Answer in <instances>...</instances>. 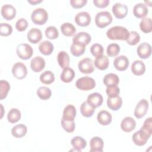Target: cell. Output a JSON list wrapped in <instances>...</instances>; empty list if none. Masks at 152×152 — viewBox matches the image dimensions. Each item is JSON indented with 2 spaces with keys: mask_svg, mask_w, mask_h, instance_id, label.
Segmentation results:
<instances>
[{
  "mask_svg": "<svg viewBox=\"0 0 152 152\" xmlns=\"http://www.w3.org/2000/svg\"><path fill=\"white\" fill-rule=\"evenodd\" d=\"M128 33L129 31L125 27L121 26H116L107 30L106 36L110 40H126Z\"/></svg>",
  "mask_w": 152,
  "mask_h": 152,
  "instance_id": "1",
  "label": "cell"
},
{
  "mask_svg": "<svg viewBox=\"0 0 152 152\" xmlns=\"http://www.w3.org/2000/svg\"><path fill=\"white\" fill-rule=\"evenodd\" d=\"M31 18L34 24L43 25L46 23L48 19V14L44 8H38L32 12Z\"/></svg>",
  "mask_w": 152,
  "mask_h": 152,
  "instance_id": "2",
  "label": "cell"
},
{
  "mask_svg": "<svg viewBox=\"0 0 152 152\" xmlns=\"http://www.w3.org/2000/svg\"><path fill=\"white\" fill-rule=\"evenodd\" d=\"M112 17L108 11H100L97 13L95 17V23L99 28H104L112 21Z\"/></svg>",
  "mask_w": 152,
  "mask_h": 152,
  "instance_id": "3",
  "label": "cell"
},
{
  "mask_svg": "<svg viewBox=\"0 0 152 152\" xmlns=\"http://www.w3.org/2000/svg\"><path fill=\"white\" fill-rule=\"evenodd\" d=\"M75 86L79 90L88 91L95 87L96 82L91 77H83L78 78L76 81Z\"/></svg>",
  "mask_w": 152,
  "mask_h": 152,
  "instance_id": "4",
  "label": "cell"
},
{
  "mask_svg": "<svg viewBox=\"0 0 152 152\" xmlns=\"http://www.w3.org/2000/svg\"><path fill=\"white\" fill-rule=\"evenodd\" d=\"M16 52L20 58L27 60L31 57L33 50L30 45L27 43H21L17 46Z\"/></svg>",
  "mask_w": 152,
  "mask_h": 152,
  "instance_id": "5",
  "label": "cell"
},
{
  "mask_svg": "<svg viewBox=\"0 0 152 152\" xmlns=\"http://www.w3.org/2000/svg\"><path fill=\"white\" fill-rule=\"evenodd\" d=\"M151 135L148 134L142 129H140L139 131L135 132L132 137V140L135 144L138 146L144 145L147 140L149 139Z\"/></svg>",
  "mask_w": 152,
  "mask_h": 152,
  "instance_id": "6",
  "label": "cell"
},
{
  "mask_svg": "<svg viewBox=\"0 0 152 152\" xmlns=\"http://www.w3.org/2000/svg\"><path fill=\"white\" fill-rule=\"evenodd\" d=\"M78 66L80 71L84 74H90L94 69L93 61L89 58H86L80 61Z\"/></svg>",
  "mask_w": 152,
  "mask_h": 152,
  "instance_id": "7",
  "label": "cell"
},
{
  "mask_svg": "<svg viewBox=\"0 0 152 152\" xmlns=\"http://www.w3.org/2000/svg\"><path fill=\"white\" fill-rule=\"evenodd\" d=\"M12 73L13 76L17 79H23L27 74V67L23 63L17 62L12 66Z\"/></svg>",
  "mask_w": 152,
  "mask_h": 152,
  "instance_id": "8",
  "label": "cell"
},
{
  "mask_svg": "<svg viewBox=\"0 0 152 152\" xmlns=\"http://www.w3.org/2000/svg\"><path fill=\"white\" fill-rule=\"evenodd\" d=\"M148 109V102L145 99H141L136 105L134 110V115L137 119L144 117Z\"/></svg>",
  "mask_w": 152,
  "mask_h": 152,
  "instance_id": "9",
  "label": "cell"
},
{
  "mask_svg": "<svg viewBox=\"0 0 152 152\" xmlns=\"http://www.w3.org/2000/svg\"><path fill=\"white\" fill-rule=\"evenodd\" d=\"M75 21L79 26L86 27L90 24V15L86 11L80 12L75 16Z\"/></svg>",
  "mask_w": 152,
  "mask_h": 152,
  "instance_id": "10",
  "label": "cell"
},
{
  "mask_svg": "<svg viewBox=\"0 0 152 152\" xmlns=\"http://www.w3.org/2000/svg\"><path fill=\"white\" fill-rule=\"evenodd\" d=\"M112 12L114 15L119 19L126 17L128 13V7L126 5L121 3H115L112 7Z\"/></svg>",
  "mask_w": 152,
  "mask_h": 152,
  "instance_id": "11",
  "label": "cell"
},
{
  "mask_svg": "<svg viewBox=\"0 0 152 152\" xmlns=\"http://www.w3.org/2000/svg\"><path fill=\"white\" fill-rule=\"evenodd\" d=\"M138 56L142 59H147L149 58L151 53V46L147 43L143 42L138 45L137 49Z\"/></svg>",
  "mask_w": 152,
  "mask_h": 152,
  "instance_id": "12",
  "label": "cell"
},
{
  "mask_svg": "<svg viewBox=\"0 0 152 152\" xmlns=\"http://www.w3.org/2000/svg\"><path fill=\"white\" fill-rule=\"evenodd\" d=\"M129 60L126 56L119 55L115 59L113 65L115 68L120 71L126 70L129 66Z\"/></svg>",
  "mask_w": 152,
  "mask_h": 152,
  "instance_id": "13",
  "label": "cell"
},
{
  "mask_svg": "<svg viewBox=\"0 0 152 152\" xmlns=\"http://www.w3.org/2000/svg\"><path fill=\"white\" fill-rule=\"evenodd\" d=\"M1 12L5 20H11L15 17L16 10L12 5L5 4L1 7Z\"/></svg>",
  "mask_w": 152,
  "mask_h": 152,
  "instance_id": "14",
  "label": "cell"
},
{
  "mask_svg": "<svg viewBox=\"0 0 152 152\" xmlns=\"http://www.w3.org/2000/svg\"><path fill=\"white\" fill-rule=\"evenodd\" d=\"M91 36L88 33L81 31L78 33L74 36L72 39V42L73 43L86 46L89 44V43L91 42Z\"/></svg>",
  "mask_w": 152,
  "mask_h": 152,
  "instance_id": "15",
  "label": "cell"
},
{
  "mask_svg": "<svg viewBox=\"0 0 152 152\" xmlns=\"http://www.w3.org/2000/svg\"><path fill=\"white\" fill-rule=\"evenodd\" d=\"M136 126L135 121L130 116L125 117L121 121V128L125 132H129L133 131Z\"/></svg>",
  "mask_w": 152,
  "mask_h": 152,
  "instance_id": "16",
  "label": "cell"
},
{
  "mask_svg": "<svg viewBox=\"0 0 152 152\" xmlns=\"http://www.w3.org/2000/svg\"><path fill=\"white\" fill-rule=\"evenodd\" d=\"M45 66V61L42 57L40 56H35L31 59L30 62V67L31 69L35 72L41 71L44 69Z\"/></svg>",
  "mask_w": 152,
  "mask_h": 152,
  "instance_id": "17",
  "label": "cell"
},
{
  "mask_svg": "<svg viewBox=\"0 0 152 152\" xmlns=\"http://www.w3.org/2000/svg\"><path fill=\"white\" fill-rule=\"evenodd\" d=\"M27 39L32 43L36 44L39 42L42 38V33L37 28H32L27 33Z\"/></svg>",
  "mask_w": 152,
  "mask_h": 152,
  "instance_id": "18",
  "label": "cell"
},
{
  "mask_svg": "<svg viewBox=\"0 0 152 152\" xmlns=\"http://www.w3.org/2000/svg\"><path fill=\"white\" fill-rule=\"evenodd\" d=\"M104 142L103 140L99 137H93L90 141V152H102L103 149Z\"/></svg>",
  "mask_w": 152,
  "mask_h": 152,
  "instance_id": "19",
  "label": "cell"
},
{
  "mask_svg": "<svg viewBox=\"0 0 152 152\" xmlns=\"http://www.w3.org/2000/svg\"><path fill=\"white\" fill-rule=\"evenodd\" d=\"M133 14L137 18H142L148 14V8L144 3H138L135 4L133 8Z\"/></svg>",
  "mask_w": 152,
  "mask_h": 152,
  "instance_id": "20",
  "label": "cell"
},
{
  "mask_svg": "<svg viewBox=\"0 0 152 152\" xmlns=\"http://www.w3.org/2000/svg\"><path fill=\"white\" fill-rule=\"evenodd\" d=\"M103 101V97L99 93H93L89 94L87 99V102L95 108L101 106Z\"/></svg>",
  "mask_w": 152,
  "mask_h": 152,
  "instance_id": "21",
  "label": "cell"
},
{
  "mask_svg": "<svg viewBox=\"0 0 152 152\" xmlns=\"http://www.w3.org/2000/svg\"><path fill=\"white\" fill-rule=\"evenodd\" d=\"M97 119L100 124L102 125H107L111 123L112 117L109 112L105 110H102L98 113Z\"/></svg>",
  "mask_w": 152,
  "mask_h": 152,
  "instance_id": "22",
  "label": "cell"
},
{
  "mask_svg": "<svg viewBox=\"0 0 152 152\" xmlns=\"http://www.w3.org/2000/svg\"><path fill=\"white\" fill-rule=\"evenodd\" d=\"M95 66L100 70L106 69L109 65L108 58L103 55L97 56L94 62Z\"/></svg>",
  "mask_w": 152,
  "mask_h": 152,
  "instance_id": "23",
  "label": "cell"
},
{
  "mask_svg": "<svg viewBox=\"0 0 152 152\" xmlns=\"http://www.w3.org/2000/svg\"><path fill=\"white\" fill-rule=\"evenodd\" d=\"M145 71L144 63L140 60H135L131 65V71L135 75H142Z\"/></svg>",
  "mask_w": 152,
  "mask_h": 152,
  "instance_id": "24",
  "label": "cell"
},
{
  "mask_svg": "<svg viewBox=\"0 0 152 152\" xmlns=\"http://www.w3.org/2000/svg\"><path fill=\"white\" fill-rule=\"evenodd\" d=\"M107 104L109 109L112 110H118L121 108L122 104V98L119 96H116L113 97H108L107 99Z\"/></svg>",
  "mask_w": 152,
  "mask_h": 152,
  "instance_id": "25",
  "label": "cell"
},
{
  "mask_svg": "<svg viewBox=\"0 0 152 152\" xmlns=\"http://www.w3.org/2000/svg\"><path fill=\"white\" fill-rule=\"evenodd\" d=\"M76 113L77 111L75 106L72 104H68L64 109L62 118L66 121H74Z\"/></svg>",
  "mask_w": 152,
  "mask_h": 152,
  "instance_id": "26",
  "label": "cell"
},
{
  "mask_svg": "<svg viewBox=\"0 0 152 152\" xmlns=\"http://www.w3.org/2000/svg\"><path fill=\"white\" fill-rule=\"evenodd\" d=\"M71 144L72 145L75 150L81 151L87 145L86 141L80 136L74 137L71 141Z\"/></svg>",
  "mask_w": 152,
  "mask_h": 152,
  "instance_id": "27",
  "label": "cell"
},
{
  "mask_svg": "<svg viewBox=\"0 0 152 152\" xmlns=\"http://www.w3.org/2000/svg\"><path fill=\"white\" fill-rule=\"evenodd\" d=\"M75 77V72L73 69L66 67L63 69L62 73L61 74V80L66 83H70Z\"/></svg>",
  "mask_w": 152,
  "mask_h": 152,
  "instance_id": "28",
  "label": "cell"
},
{
  "mask_svg": "<svg viewBox=\"0 0 152 152\" xmlns=\"http://www.w3.org/2000/svg\"><path fill=\"white\" fill-rule=\"evenodd\" d=\"M95 107L90 105L87 101H84L82 103L80 106V111L82 115L86 118H89L94 114L95 111Z\"/></svg>",
  "mask_w": 152,
  "mask_h": 152,
  "instance_id": "29",
  "label": "cell"
},
{
  "mask_svg": "<svg viewBox=\"0 0 152 152\" xmlns=\"http://www.w3.org/2000/svg\"><path fill=\"white\" fill-rule=\"evenodd\" d=\"M27 126L24 124H18L12 127L11 129L12 135L15 138H21L27 133Z\"/></svg>",
  "mask_w": 152,
  "mask_h": 152,
  "instance_id": "30",
  "label": "cell"
},
{
  "mask_svg": "<svg viewBox=\"0 0 152 152\" xmlns=\"http://www.w3.org/2000/svg\"><path fill=\"white\" fill-rule=\"evenodd\" d=\"M57 59L58 64L63 69L69 66L70 59L68 54L66 52L60 51L58 54Z\"/></svg>",
  "mask_w": 152,
  "mask_h": 152,
  "instance_id": "31",
  "label": "cell"
},
{
  "mask_svg": "<svg viewBox=\"0 0 152 152\" xmlns=\"http://www.w3.org/2000/svg\"><path fill=\"white\" fill-rule=\"evenodd\" d=\"M39 49L42 54L45 55H49L53 50V45L50 41L45 40L40 43Z\"/></svg>",
  "mask_w": 152,
  "mask_h": 152,
  "instance_id": "32",
  "label": "cell"
},
{
  "mask_svg": "<svg viewBox=\"0 0 152 152\" xmlns=\"http://www.w3.org/2000/svg\"><path fill=\"white\" fill-rule=\"evenodd\" d=\"M119 83V77L114 73H109L106 74L103 78V83L106 87L118 85Z\"/></svg>",
  "mask_w": 152,
  "mask_h": 152,
  "instance_id": "33",
  "label": "cell"
},
{
  "mask_svg": "<svg viewBox=\"0 0 152 152\" xmlns=\"http://www.w3.org/2000/svg\"><path fill=\"white\" fill-rule=\"evenodd\" d=\"M62 33L65 36H73L76 32L75 26L70 23H64L61 26Z\"/></svg>",
  "mask_w": 152,
  "mask_h": 152,
  "instance_id": "34",
  "label": "cell"
},
{
  "mask_svg": "<svg viewBox=\"0 0 152 152\" xmlns=\"http://www.w3.org/2000/svg\"><path fill=\"white\" fill-rule=\"evenodd\" d=\"M40 80L45 84H50L55 80L54 74L49 70L45 71L40 75Z\"/></svg>",
  "mask_w": 152,
  "mask_h": 152,
  "instance_id": "35",
  "label": "cell"
},
{
  "mask_svg": "<svg viewBox=\"0 0 152 152\" xmlns=\"http://www.w3.org/2000/svg\"><path fill=\"white\" fill-rule=\"evenodd\" d=\"M21 118V112L17 108H12L8 113V121L12 124L15 123L20 121Z\"/></svg>",
  "mask_w": 152,
  "mask_h": 152,
  "instance_id": "36",
  "label": "cell"
},
{
  "mask_svg": "<svg viewBox=\"0 0 152 152\" xmlns=\"http://www.w3.org/2000/svg\"><path fill=\"white\" fill-rule=\"evenodd\" d=\"M140 28L145 33H150L152 31L151 19L150 18H143L140 23Z\"/></svg>",
  "mask_w": 152,
  "mask_h": 152,
  "instance_id": "37",
  "label": "cell"
},
{
  "mask_svg": "<svg viewBox=\"0 0 152 152\" xmlns=\"http://www.w3.org/2000/svg\"><path fill=\"white\" fill-rule=\"evenodd\" d=\"M86 50V46L73 43L70 48L71 53L75 56H79L82 55Z\"/></svg>",
  "mask_w": 152,
  "mask_h": 152,
  "instance_id": "38",
  "label": "cell"
},
{
  "mask_svg": "<svg viewBox=\"0 0 152 152\" xmlns=\"http://www.w3.org/2000/svg\"><path fill=\"white\" fill-rule=\"evenodd\" d=\"M51 94L52 92L50 89L47 87H40L37 90V95L42 100H48L50 97Z\"/></svg>",
  "mask_w": 152,
  "mask_h": 152,
  "instance_id": "39",
  "label": "cell"
},
{
  "mask_svg": "<svg viewBox=\"0 0 152 152\" xmlns=\"http://www.w3.org/2000/svg\"><path fill=\"white\" fill-rule=\"evenodd\" d=\"M140 40V34L135 31H129L128 36L126 40L128 44L130 45H135Z\"/></svg>",
  "mask_w": 152,
  "mask_h": 152,
  "instance_id": "40",
  "label": "cell"
},
{
  "mask_svg": "<svg viewBox=\"0 0 152 152\" xmlns=\"http://www.w3.org/2000/svg\"><path fill=\"white\" fill-rule=\"evenodd\" d=\"M10 89V85L6 80H1L0 81V99H4Z\"/></svg>",
  "mask_w": 152,
  "mask_h": 152,
  "instance_id": "41",
  "label": "cell"
},
{
  "mask_svg": "<svg viewBox=\"0 0 152 152\" xmlns=\"http://www.w3.org/2000/svg\"><path fill=\"white\" fill-rule=\"evenodd\" d=\"M45 35L47 38L49 39H55L59 36V32L58 29L54 26H49L45 30Z\"/></svg>",
  "mask_w": 152,
  "mask_h": 152,
  "instance_id": "42",
  "label": "cell"
},
{
  "mask_svg": "<svg viewBox=\"0 0 152 152\" xmlns=\"http://www.w3.org/2000/svg\"><path fill=\"white\" fill-rule=\"evenodd\" d=\"M120 52V46L117 43H111L109 45L106 49L108 56L112 57L116 56Z\"/></svg>",
  "mask_w": 152,
  "mask_h": 152,
  "instance_id": "43",
  "label": "cell"
},
{
  "mask_svg": "<svg viewBox=\"0 0 152 152\" xmlns=\"http://www.w3.org/2000/svg\"><path fill=\"white\" fill-rule=\"evenodd\" d=\"M61 125L63 129L68 132H72L75 130L74 121H66L62 118Z\"/></svg>",
  "mask_w": 152,
  "mask_h": 152,
  "instance_id": "44",
  "label": "cell"
},
{
  "mask_svg": "<svg viewBox=\"0 0 152 152\" xmlns=\"http://www.w3.org/2000/svg\"><path fill=\"white\" fill-rule=\"evenodd\" d=\"M12 27L8 23H1L0 24V34L3 36H8L12 33Z\"/></svg>",
  "mask_w": 152,
  "mask_h": 152,
  "instance_id": "45",
  "label": "cell"
},
{
  "mask_svg": "<svg viewBox=\"0 0 152 152\" xmlns=\"http://www.w3.org/2000/svg\"><path fill=\"white\" fill-rule=\"evenodd\" d=\"M106 92L108 97H113L119 96L120 93V89L116 85H113L107 87Z\"/></svg>",
  "mask_w": 152,
  "mask_h": 152,
  "instance_id": "46",
  "label": "cell"
},
{
  "mask_svg": "<svg viewBox=\"0 0 152 152\" xmlns=\"http://www.w3.org/2000/svg\"><path fill=\"white\" fill-rule=\"evenodd\" d=\"M90 52L94 56L97 57L99 55H103V48L100 44L94 43L90 48Z\"/></svg>",
  "mask_w": 152,
  "mask_h": 152,
  "instance_id": "47",
  "label": "cell"
},
{
  "mask_svg": "<svg viewBox=\"0 0 152 152\" xmlns=\"http://www.w3.org/2000/svg\"><path fill=\"white\" fill-rule=\"evenodd\" d=\"M141 129L150 135H151L152 134V118L151 117L148 118L146 119L144 122V124L141 128Z\"/></svg>",
  "mask_w": 152,
  "mask_h": 152,
  "instance_id": "48",
  "label": "cell"
},
{
  "mask_svg": "<svg viewBox=\"0 0 152 152\" xmlns=\"http://www.w3.org/2000/svg\"><path fill=\"white\" fill-rule=\"evenodd\" d=\"M28 26L27 21L23 18H21L17 20L15 23V28L19 31H23L26 30Z\"/></svg>",
  "mask_w": 152,
  "mask_h": 152,
  "instance_id": "49",
  "label": "cell"
},
{
  "mask_svg": "<svg viewBox=\"0 0 152 152\" xmlns=\"http://www.w3.org/2000/svg\"><path fill=\"white\" fill-rule=\"evenodd\" d=\"M87 2V0H71L70 4L74 8H80L84 7Z\"/></svg>",
  "mask_w": 152,
  "mask_h": 152,
  "instance_id": "50",
  "label": "cell"
},
{
  "mask_svg": "<svg viewBox=\"0 0 152 152\" xmlns=\"http://www.w3.org/2000/svg\"><path fill=\"white\" fill-rule=\"evenodd\" d=\"M93 4L94 5L98 8H104L106 7L109 4V0H94Z\"/></svg>",
  "mask_w": 152,
  "mask_h": 152,
  "instance_id": "51",
  "label": "cell"
},
{
  "mask_svg": "<svg viewBox=\"0 0 152 152\" xmlns=\"http://www.w3.org/2000/svg\"><path fill=\"white\" fill-rule=\"evenodd\" d=\"M28 3L32 4V5H36L37 4L40 3L42 2V0H28L27 1Z\"/></svg>",
  "mask_w": 152,
  "mask_h": 152,
  "instance_id": "52",
  "label": "cell"
}]
</instances>
